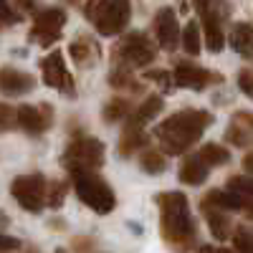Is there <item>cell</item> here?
<instances>
[{
  "label": "cell",
  "mask_w": 253,
  "mask_h": 253,
  "mask_svg": "<svg viewBox=\"0 0 253 253\" xmlns=\"http://www.w3.org/2000/svg\"><path fill=\"white\" fill-rule=\"evenodd\" d=\"M208 122H210V117L205 112H180L170 119H165L157 126V137L167 152L180 155L200 137V132L208 126Z\"/></svg>",
  "instance_id": "cell-1"
},
{
  "label": "cell",
  "mask_w": 253,
  "mask_h": 253,
  "mask_svg": "<svg viewBox=\"0 0 253 253\" xmlns=\"http://www.w3.org/2000/svg\"><path fill=\"white\" fill-rule=\"evenodd\" d=\"M71 180H74V190L81 198V203H86L96 213H109L114 208V193L112 187L99 180L91 170H84V167H71Z\"/></svg>",
  "instance_id": "cell-2"
},
{
  "label": "cell",
  "mask_w": 253,
  "mask_h": 253,
  "mask_svg": "<svg viewBox=\"0 0 253 253\" xmlns=\"http://www.w3.org/2000/svg\"><path fill=\"white\" fill-rule=\"evenodd\" d=\"M162 210V230L167 238H190L193 233V220L187 213V200L180 193H162L157 198Z\"/></svg>",
  "instance_id": "cell-3"
},
{
  "label": "cell",
  "mask_w": 253,
  "mask_h": 253,
  "mask_svg": "<svg viewBox=\"0 0 253 253\" xmlns=\"http://www.w3.org/2000/svg\"><path fill=\"white\" fill-rule=\"evenodd\" d=\"M10 193L18 200L20 208L31 210V213H38L41 208L46 205V180L43 175H23V177H15L10 185Z\"/></svg>",
  "instance_id": "cell-4"
},
{
  "label": "cell",
  "mask_w": 253,
  "mask_h": 253,
  "mask_svg": "<svg viewBox=\"0 0 253 253\" xmlns=\"http://www.w3.org/2000/svg\"><path fill=\"white\" fill-rule=\"evenodd\" d=\"M63 23H66V13L61 8H46V10L36 13L33 28H31V41H36L41 46H51L61 36Z\"/></svg>",
  "instance_id": "cell-5"
},
{
  "label": "cell",
  "mask_w": 253,
  "mask_h": 253,
  "mask_svg": "<svg viewBox=\"0 0 253 253\" xmlns=\"http://www.w3.org/2000/svg\"><path fill=\"white\" fill-rule=\"evenodd\" d=\"M69 167H84V170H94L104 162V144L99 139H91V137H84V139H76L69 150H66V157H63Z\"/></svg>",
  "instance_id": "cell-6"
},
{
  "label": "cell",
  "mask_w": 253,
  "mask_h": 253,
  "mask_svg": "<svg viewBox=\"0 0 253 253\" xmlns=\"http://www.w3.org/2000/svg\"><path fill=\"white\" fill-rule=\"evenodd\" d=\"M114 53L119 61L129 63V66H147L155 58V46L150 43V38L144 33H129L122 38V43Z\"/></svg>",
  "instance_id": "cell-7"
},
{
  "label": "cell",
  "mask_w": 253,
  "mask_h": 253,
  "mask_svg": "<svg viewBox=\"0 0 253 253\" xmlns=\"http://www.w3.org/2000/svg\"><path fill=\"white\" fill-rule=\"evenodd\" d=\"M129 15H132L129 0H112V3L101 10V15L94 20L96 31L101 36H117L119 31H124L126 23H129Z\"/></svg>",
  "instance_id": "cell-8"
},
{
  "label": "cell",
  "mask_w": 253,
  "mask_h": 253,
  "mask_svg": "<svg viewBox=\"0 0 253 253\" xmlns=\"http://www.w3.org/2000/svg\"><path fill=\"white\" fill-rule=\"evenodd\" d=\"M51 122H53V117H51L48 104H38V107H33V104H23V107L15 109V124L23 126V129L31 132V134L46 132L51 126Z\"/></svg>",
  "instance_id": "cell-9"
},
{
  "label": "cell",
  "mask_w": 253,
  "mask_h": 253,
  "mask_svg": "<svg viewBox=\"0 0 253 253\" xmlns=\"http://www.w3.org/2000/svg\"><path fill=\"white\" fill-rule=\"evenodd\" d=\"M41 74H43V81L53 89H63V91H71V74L66 69V63H63V56L61 51H53L48 53L43 61H41Z\"/></svg>",
  "instance_id": "cell-10"
},
{
  "label": "cell",
  "mask_w": 253,
  "mask_h": 253,
  "mask_svg": "<svg viewBox=\"0 0 253 253\" xmlns=\"http://www.w3.org/2000/svg\"><path fill=\"white\" fill-rule=\"evenodd\" d=\"M155 31H157V43L165 48V51H172L177 46V18H175V10L172 8H162L155 18Z\"/></svg>",
  "instance_id": "cell-11"
},
{
  "label": "cell",
  "mask_w": 253,
  "mask_h": 253,
  "mask_svg": "<svg viewBox=\"0 0 253 253\" xmlns=\"http://www.w3.org/2000/svg\"><path fill=\"white\" fill-rule=\"evenodd\" d=\"M36 86V79L26 71H18L10 66L0 69V91L10 94V96H20V94H28Z\"/></svg>",
  "instance_id": "cell-12"
},
{
  "label": "cell",
  "mask_w": 253,
  "mask_h": 253,
  "mask_svg": "<svg viewBox=\"0 0 253 253\" xmlns=\"http://www.w3.org/2000/svg\"><path fill=\"white\" fill-rule=\"evenodd\" d=\"M172 76H175L177 86H187V89H203L205 84L213 79L205 69H198V66H193V63H177Z\"/></svg>",
  "instance_id": "cell-13"
},
{
  "label": "cell",
  "mask_w": 253,
  "mask_h": 253,
  "mask_svg": "<svg viewBox=\"0 0 253 253\" xmlns=\"http://www.w3.org/2000/svg\"><path fill=\"white\" fill-rule=\"evenodd\" d=\"M230 43H233V48H236L241 56L251 58V56H253V28H251L248 23L236 26L233 33H230Z\"/></svg>",
  "instance_id": "cell-14"
},
{
  "label": "cell",
  "mask_w": 253,
  "mask_h": 253,
  "mask_svg": "<svg viewBox=\"0 0 253 253\" xmlns=\"http://www.w3.org/2000/svg\"><path fill=\"white\" fill-rule=\"evenodd\" d=\"M205 175H208V165L200 160V155L198 157H190L182 165V170H180V180L187 182V185H200L205 180Z\"/></svg>",
  "instance_id": "cell-15"
},
{
  "label": "cell",
  "mask_w": 253,
  "mask_h": 253,
  "mask_svg": "<svg viewBox=\"0 0 253 253\" xmlns=\"http://www.w3.org/2000/svg\"><path fill=\"white\" fill-rule=\"evenodd\" d=\"M162 107H165V101H162L160 96H150V99H147L142 107L134 112V117H132V126H142V124H147V122H152L155 114L162 112Z\"/></svg>",
  "instance_id": "cell-16"
},
{
  "label": "cell",
  "mask_w": 253,
  "mask_h": 253,
  "mask_svg": "<svg viewBox=\"0 0 253 253\" xmlns=\"http://www.w3.org/2000/svg\"><path fill=\"white\" fill-rule=\"evenodd\" d=\"M71 56H74L76 63L86 66V63H91L99 56V51L94 48V43H91L89 38H79V41H74V43H71Z\"/></svg>",
  "instance_id": "cell-17"
},
{
  "label": "cell",
  "mask_w": 253,
  "mask_h": 253,
  "mask_svg": "<svg viewBox=\"0 0 253 253\" xmlns=\"http://www.w3.org/2000/svg\"><path fill=\"white\" fill-rule=\"evenodd\" d=\"M139 167L144 172H150V175H157V172H162L165 167H167V160H165V155L162 152H142L139 155Z\"/></svg>",
  "instance_id": "cell-18"
},
{
  "label": "cell",
  "mask_w": 253,
  "mask_h": 253,
  "mask_svg": "<svg viewBox=\"0 0 253 253\" xmlns=\"http://www.w3.org/2000/svg\"><path fill=\"white\" fill-rule=\"evenodd\" d=\"M205 26V43L210 51H220L223 48V33H220V20H210L205 18L203 20Z\"/></svg>",
  "instance_id": "cell-19"
},
{
  "label": "cell",
  "mask_w": 253,
  "mask_h": 253,
  "mask_svg": "<svg viewBox=\"0 0 253 253\" xmlns=\"http://www.w3.org/2000/svg\"><path fill=\"white\" fill-rule=\"evenodd\" d=\"M182 46H185L187 53H193V56L200 51V28H198L195 20H190V23L185 26V31H182Z\"/></svg>",
  "instance_id": "cell-20"
},
{
  "label": "cell",
  "mask_w": 253,
  "mask_h": 253,
  "mask_svg": "<svg viewBox=\"0 0 253 253\" xmlns=\"http://www.w3.org/2000/svg\"><path fill=\"white\" fill-rule=\"evenodd\" d=\"M200 160L205 165H223V162H228V152L218 144H205L200 150Z\"/></svg>",
  "instance_id": "cell-21"
},
{
  "label": "cell",
  "mask_w": 253,
  "mask_h": 253,
  "mask_svg": "<svg viewBox=\"0 0 253 253\" xmlns=\"http://www.w3.org/2000/svg\"><path fill=\"white\" fill-rule=\"evenodd\" d=\"M129 112V104H126L124 99H112L109 104H107V109H104V119L107 122H119V119H124V114Z\"/></svg>",
  "instance_id": "cell-22"
},
{
  "label": "cell",
  "mask_w": 253,
  "mask_h": 253,
  "mask_svg": "<svg viewBox=\"0 0 253 253\" xmlns=\"http://www.w3.org/2000/svg\"><path fill=\"white\" fill-rule=\"evenodd\" d=\"M208 200H210V203H215V205H225V208H238V205H241L238 195L218 193V190H213V193H208Z\"/></svg>",
  "instance_id": "cell-23"
},
{
  "label": "cell",
  "mask_w": 253,
  "mask_h": 253,
  "mask_svg": "<svg viewBox=\"0 0 253 253\" xmlns=\"http://www.w3.org/2000/svg\"><path fill=\"white\" fill-rule=\"evenodd\" d=\"M109 3H112V0H89V3L84 5V13H86V18H89L91 23H94V20L101 15V10L107 8Z\"/></svg>",
  "instance_id": "cell-24"
},
{
  "label": "cell",
  "mask_w": 253,
  "mask_h": 253,
  "mask_svg": "<svg viewBox=\"0 0 253 253\" xmlns=\"http://www.w3.org/2000/svg\"><path fill=\"white\" fill-rule=\"evenodd\" d=\"M63 195H66V185H63V182H53L51 185V195L46 198V203L53 205V208H58L63 203Z\"/></svg>",
  "instance_id": "cell-25"
},
{
  "label": "cell",
  "mask_w": 253,
  "mask_h": 253,
  "mask_svg": "<svg viewBox=\"0 0 253 253\" xmlns=\"http://www.w3.org/2000/svg\"><path fill=\"white\" fill-rule=\"evenodd\" d=\"M236 248L241 253H253V236L248 233V230H238L236 233Z\"/></svg>",
  "instance_id": "cell-26"
},
{
  "label": "cell",
  "mask_w": 253,
  "mask_h": 253,
  "mask_svg": "<svg viewBox=\"0 0 253 253\" xmlns=\"http://www.w3.org/2000/svg\"><path fill=\"white\" fill-rule=\"evenodd\" d=\"M15 124V109L8 104H0V129H8Z\"/></svg>",
  "instance_id": "cell-27"
},
{
  "label": "cell",
  "mask_w": 253,
  "mask_h": 253,
  "mask_svg": "<svg viewBox=\"0 0 253 253\" xmlns=\"http://www.w3.org/2000/svg\"><path fill=\"white\" fill-rule=\"evenodd\" d=\"M13 20H18V13L10 8L8 0H0V23H13Z\"/></svg>",
  "instance_id": "cell-28"
},
{
  "label": "cell",
  "mask_w": 253,
  "mask_h": 253,
  "mask_svg": "<svg viewBox=\"0 0 253 253\" xmlns=\"http://www.w3.org/2000/svg\"><path fill=\"white\" fill-rule=\"evenodd\" d=\"M20 248V241L13 238V236H3L0 233V253H8V251H18Z\"/></svg>",
  "instance_id": "cell-29"
},
{
  "label": "cell",
  "mask_w": 253,
  "mask_h": 253,
  "mask_svg": "<svg viewBox=\"0 0 253 253\" xmlns=\"http://www.w3.org/2000/svg\"><path fill=\"white\" fill-rule=\"evenodd\" d=\"M147 79L157 81L162 89H167V86H170V79H167V71H150V74H147Z\"/></svg>",
  "instance_id": "cell-30"
},
{
  "label": "cell",
  "mask_w": 253,
  "mask_h": 253,
  "mask_svg": "<svg viewBox=\"0 0 253 253\" xmlns=\"http://www.w3.org/2000/svg\"><path fill=\"white\" fill-rule=\"evenodd\" d=\"M15 3L23 8V10H31V8H33V0H15Z\"/></svg>",
  "instance_id": "cell-31"
},
{
  "label": "cell",
  "mask_w": 253,
  "mask_h": 253,
  "mask_svg": "<svg viewBox=\"0 0 253 253\" xmlns=\"http://www.w3.org/2000/svg\"><path fill=\"white\" fill-rule=\"evenodd\" d=\"M200 253H225V251H215V248H208L205 246V248H200Z\"/></svg>",
  "instance_id": "cell-32"
},
{
  "label": "cell",
  "mask_w": 253,
  "mask_h": 253,
  "mask_svg": "<svg viewBox=\"0 0 253 253\" xmlns=\"http://www.w3.org/2000/svg\"><path fill=\"white\" fill-rule=\"evenodd\" d=\"M56 253H66V251H63V248H58V251H56Z\"/></svg>",
  "instance_id": "cell-33"
}]
</instances>
